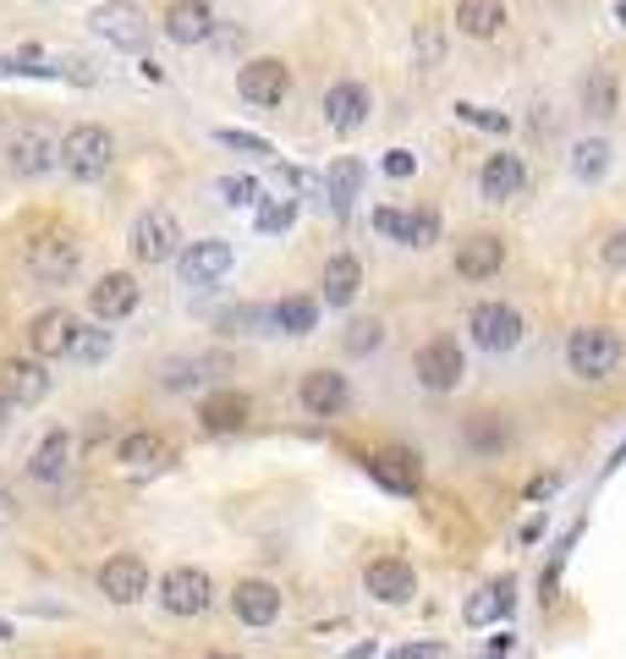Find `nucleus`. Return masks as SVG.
Listing matches in <instances>:
<instances>
[{"label": "nucleus", "instance_id": "7ed1b4c3", "mask_svg": "<svg viewBox=\"0 0 626 659\" xmlns=\"http://www.w3.org/2000/svg\"><path fill=\"white\" fill-rule=\"evenodd\" d=\"M468 374V357H462V341L457 335H435L413 352V379L429 390V396H451Z\"/></svg>", "mask_w": 626, "mask_h": 659}, {"label": "nucleus", "instance_id": "a211bd4d", "mask_svg": "<svg viewBox=\"0 0 626 659\" xmlns=\"http://www.w3.org/2000/svg\"><path fill=\"white\" fill-rule=\"evenodd\" d=\"M451 270H457L462 281H494V275L505 270V237H494V231H472L468 242H457Z\"/></svg>", "mask_w": 626, "mask_h": 659}, {"label": "nucleus", "instance_id": "c756f323", "mask_svg": "<svg viewBox=\"0 0 626 659\" xmlns=\"http://www.w3.org/2000/svg\"><path fill=\"white\" fill-rule=\"evenodd\" d=\"M611 165H616V144L611 138H577L572 144V176L583 181V187H599L605 176H611Z\"/></svg>", "mask_w": 626, "mask_h": 659}, {"label": "nucleus", "instance_id": "0eeeda50", "mask_svg": "<svg viewBox=\"0 0 626 659\" xmlns=\"http://www.w3.org/2000/svg\"><path fill=\"white\" fill-rule=\"evenodd\" d=\"M237 94H242L253 111H281V105L292 100V66L275 61V55L242 61V66H237Z\"/></svg>", "mask_w": 626, "mask_h": 659}, {"label": "nucleus", "instance_id": "49530a36", "mask_svg": "<svg viewBox=\"0 0 626 659\" xmlns=\"http://www.w3.org/2000/svg\"><path fill=\"white\" fill-rule=\"evenodd\" d=\"M385 176H396V181H407V176H413V170H418V155H413V149H390V155H385Z\"/></svg>", "mask_w": 626, "mask_h": 659}, {"label": "nucleus", "instance_id": "864d4df0", "mask_svg": "<svg viewBox=\"0 0 626 659\" xmlns=\"http://www.w3.org/2000/svg\"><path fill=\"white\" fill-rule=\"evenodd\" d=\"M374 655H379L374 644H357V649H352V655H346V659H374Z\"/></svg>", "mask_w": 626, "mask_h": 659}, {"label": "nucleus", "instance_id": "5fc2aeb1", "mask_svg": "<svg viewBox=\"0 0 626 659\" xmlns=\"http://www.w3.org/2000/svg\"><path fill=\"white\" fill-rule=\"evenodd\" d=\"M11 412H17V407H11V396H0V429L11 423Z\"/></svg>", "mask_w": 626, "mask_h": 659}, {"label": "nucleus", "instance_id": "b1692460", "mask_svg": "<svg viewBox=\"0 0 626 659\" xmlns=\"http://www.w3.org/2000/svg\"><path fill=\"white\" fill-rule=\"evenodd\" d=\"M77 330H83V320L72 314V308H44L33 325H28V346H33V357H66L72 352V341H77Z\"/></svg>", "mask_w": 626, "mask_h": 659}, {"label": "nucleus", "instance_id": "6e6d98bb", "mask_svg": "<svg viewBox=\"0 0 626 659\" xmlns=\"http://www.w3.org/2000/svg\"><path fill=\"white\" fill-rule=\"evenodd\" d=\"M616 22H622V28H626V0H622V6H616Z\"/></svg>", "mask_w": 626, "mask_h": 659}, {"label": "nucleus", "instance_id": "c85d7f7f", "mask_svg": "<svg viewBox=\"0 0 626 659\" xmlns=\"http://www.w3.org/2000/svg\"><path fill=\"white\" fill-rule=\"evenodd\" d=\"M270 330L275 335H292V341H303L319 330V303L303 297V292H292V297H275L270 303Z\"/></svg>", "mask_w": 626, "mask_h": 659}, {"label": "nucleus", "instance_id": "1a4fd4ad", "mask_svg": "<svg viewBox=\"0 0 626 659\" xmlns=\"http://www.w3.org/2000/svg\"><path fill=\"white\" fill-rule=\"evenodd\" d=\"M209 599H215V583H209L204 566H165L159 572V610L192 621V616L209 610Z\"/></svg>", "mask_w": 626, "mask_h": 659}, {"label": "nucleus", "instance_id": "6e6552de", "mask_svg": "<svg viewBox=\"0 0 626 659\" xmlns=\"http://www.w3.org/2000/svg\"><path fill=\"white\" fill-rule=\"evenodd\" d=\"M522 335H528V325H522V314H517L511 303H478V308L468 314V341L478 346V352H489V357L517 352Z\"/></svg>", "mask_w": 626, "mask_h": 659}, {"label": "nucleus", "instance_id": "e433bc0d", "mask_svg": "<svg viewBox=\"0 0 626 659\" xmlns=\"http://www.w3.org/2000/svg\"><path fill=\"white\" fill-rule=\"evenodd\" d=\"M298 215H303V203H298V192H286V198H270V203H259L253 226H259L264 237H281V231H292V226H298Z\"/></svg>", "mask_w": 626, "mask_h": 659}, {"label": "nucleus", "instance_id": "5701e85b", "mask_svg": "<svg viewBox=\"0 0 626 659\" xmlns=\"http://www.w3.org/2000/svg\"><path fill=\"white\" fill-rule=\"evenodd\" d=\"M72 451H77L72 429H50V435L28 451V479H33V484H61V479H72Z\"/></svg>", "mask_w": 626, "mask_h": 659}, {"label": "nucleus", "instance_id": "ea45409f", "mask_svg": "<svg viewBox=\"0 0 626 659\" xmlns=\"http://www.w3.org/2000/svg\"><path fill=\"white\" fill-rule=\"evenodd\" d=\"M215 144H226V149H237L248 160H275V144L259 138V133H242V127H215Z\"/></svg>", "mask_w": 626, "mask_h": 659}, {"label": "nucleus", "instance_id": "2eb2a0df", "mask_svg": "<svg viewBox=\"0 0 626 659\" xmlns=\"http://www.w3.org/2000/svg\"><path fill=\"white\" fill-rule=\"evenodd\" d=\"M159 33H165L170 44H181V50L209 44V39H215V6H209V0H170L165 17H159Z\"/></svg>", "mask_w": 626, "mask_h": 659}, {"label": "nucleus", "instance_id": "39448f33", "mask_svg": "<svg viewBox=\"0 0 626 659\" xmlns=\"http://www.w3.org/2000/svg\"><path fill=\"white\" fill-rule=\"evenodd\" d=\"M88 33L94 39H105L111 50H144L149 44V17H144V6H133V0H100L94 11H88Z\"/></svg>", "mask_w": 626, "mask_h": 659}, {"label": "nucleus", "instance_id": "79ce46f5", "mask_svg": "<svg viewBox=\"0 0 626 659\" xmlns=\"http://www.w3.org/2000/svg\"><path fill=\"white\" fill-rule=\"evenodd\" d=\"M457 122H468V127H478V133H511V116L505 111H489V105H457Z\"/></svg>", "mask_w": 626, "mask_h": 659}, {"label": "nucleus", "instance_id": "603ef678", "mask_svg": "<svg viewBox=\"0 0 626 659\" xmlns=\"http://www.w3.org/2000/svg\"><path fill=\"white\" fill-rule=\"evenodd\" d=\"M11 522H17V500L0 490V527H11Z\"/></svg>", "mask_w": 626, "mask_h": 659}, {"label": "nucleus", "instance_id": "8fccbe9b", "mask_svg": "<svg viewBox=\"0 0 626 659\" xmlns=\"http://www.w3.org/2000/svg\"><path fill=\"white\" fill-rule=\"evenodd\" d=\"M561 490V479H555V473H544V479H533V484H528V500H544V494H555Z\"/></svg>", "mask_w": 626, "mask_h": 659}, {"label": "nucleus", "instance_id": "4d7b16f0", "mask_svg": "<svg viewBox=\"0 0 626 659\" xmlns=\"http://www.w3.org/2000/svg\"><path fill=\"white\" fill-rule=\"evenodd\" d=\"M6 638H11V621H0V644H6Z\"/></svg>", "mask_w": 626, "mask_h": 659}, {"label": "nucleus", "instance_id": "dca6fc26", "mask_svg": "<svg viewBox=\"0 0 626 659\" xmlns=\"http://www.w3.org/2000/svg\"><path fill=\"white\" fill-rule=\"evenodd\" d=\"M522 187H528V160L522 155L494 149L489 160L478 165V198L483 203H511V198H522Z\"/></svg>", "mask_w": 626, "mask_h": 659}, {"label": "nucleus", "instance_id": "20e7f679", "mask_svg": "<svg viewBox=\"0 0 626 659\" xmlns=\"http://www.w3.org/2000/svg\"><path fill=\"white\" fill-rule=\"evenodd\" d=\"M127 248H133V259L138 264H176V253L187 248L181 242V220L170 215V209H144L138 220H133V231H127Z\"/></svg>", "mask_w": 626, "mask_h": 659}, {"label": "nucleus", "instance_id": "393cba45", "mask_svg": "<svg viewBox=\"0 0 626 659\" xmlns=\"http://www.w3.org/2000/svg\"><path fill=\"white\" fill-rule=\"evenodd\" d=\"M577 111H583L588 122H611V116L622 111V77H616L611 66H588L583 83H577Z\"/></svg>", "mask_w": 626, "mask_h": 659}, {"label": "nucleus", "instance_id": "6ab92c4d", "mask_svg": "<svg viewBox=\"0 0 626 659\" xmlns=\"http://www.w3.org/2000/svg\"><path fill=\"white\" fill-rule=\"evenodd\" d=\"M298 401H303V412H313V418H335V412H346L352 385H346L341 368H309L303 385H298Z\"/></svg>", "mask_w": 626, "mask_h": 659}, {"label": "nucleus", "instance_id": "58836bf2", "mask_svg": "<svg viewBox=\"0 0 626 659\" xmlns=\"http://www.w3.org/2000/svg\"><path fill=\"white\" fill-rule=\"evenodd\" d=\"M215 192H220V203H226V209H259V176H248V170L220 176V181H215Z\"/></svg>", "mask_w": 626, "mask_h": 659}, {"label": "nucleus", "instance_id": "4468645a", "mask_svg": "<svg viewBox=\"0 0 626 659\" xmlns=\"http://www.w3.org/2000/svg\"><path fill=\"white\" fill-rule=\"evenodd\" d=\"M363 588L379 605H413L418 599V572L407 561H396V555H379V561L363 566Z\"/></svg>", "mask_w": 626, "mask_h": 659}, {"label": "nucleus", "instance_id": "ddd939ff", "mask_svg": "<svg viewBox=\"0 0 626 659\" xmlns=\"http://www.w3.org/2000/svg\"><path fill=\"white\" fill-rule=\"evenodd\" d=\"M138 297H144L138 275H133V270H111V275H100V281L88 286V314L105 320V325H122V320L138 308Z\"/></svg>", "mask_w": 626, "mask_h": 659}, {"label": "nucleus", "instance_id": "f8f14e48", "mask_svg": "<svg viewBox=\"0 0 626 659\" xmlns=\"http://www.w3.org/2000/svg\"><path fill=\"white\" fill-rule=\"evenodd\" d=\"M319 111H324V127L346 138V133H357V127L368 122V111H374V94H368L357 77H335V83L324 88V105H319Z\"/></svg>", "mask_w": 626, "mask_h": 659}, {"label": "nucleus", "instance_id": "c9c22d12", "mask_svg": "<svg viewBox=\"0 0 626 659\" xmlns=\"http://www.w3.org/2000/svg\"><path fill=\"white\" fill-rule=\"evenodd\" d=\"M116 462L122 468H155V462H165V440H159L155 429H133V435H122Z\"/></svg>", "mask_w": 626, "mask_h": 659}, {"label": "nucleus", "instance_id": "4c0bfd02", "mask_svg": "<svg viewBox=\"0 0 626 659\" xmlns=\"http://www.w3.org/2000/svg\"><path fill=\"white\" fill-rule=\"evenodd\" d=\"M413 55H418L424 72H440V66H446V33H440L435 22H418V28H413Z\"/></svg>", "mask_w": 626, "mask_h": 659}, {"label": "nucleus", "instance_id": "bf43d9fd", "mask_svg": "<svg viewBox=\"0 0 626 659\" xmlns=\"http://www.w3.org/2000/svg\"><path fill=\"white\" fill-rule=\"evenodd\" d=\"M483 659H505V655H494V649H489V655H483Z\"/></svg>", "mask_w": 626, "mask_h": 659}, {"label": "nucleus", "instance_id": "473e14b6", "mask_svg": "<svg viewBox=\"0 0 626 659\" xmlns=\"http://www.w3.org/2000/svg\"><path fill=\"white\" fill-rule=\"evenodd\" d=\"M462 446H468L472 457H500L511 446V423L500 412H478V418L462 423Z\"/></svg>", "mask_w": 626, "mask_h": 659}, {"label": "nucleus", "instance_id": "a19ab883", "mask_svg": "<svg viewBox=\"0 0 626 659\" xmlns=\"http://www.w3.org/2000/svg\"><path fill=\"white\" fill-rule=\"evenodd\" d=\"M374 231L396 248H413V209H390V203L374 209Z\"/></svg>", "mask_w": 626, "mask_h": 659}, {"label": "nucleus", "instance_id": "9b49d317", "mask_svg": "<svg viewBox=\"0 0 626 659\" xmlns=\"http://www.w3.org/2000/svg\"><path fill=\"white\" fill-rule=\"evenodd\" d=\"M231 264H237V253H231V242H220V237L187 242V248L176 253V275H181V286H220V281L231 275Z\"/></svg>", "mask_w": 626, "mask_h": 659}, {"label": "nucleus", "instance_id": "412c9836", "mask_svg": "<svg viewBox=\"0 0 626 659\" xmlns=\"http://www.w3.org/2000/svg\"><path fill=\"white\" fill-rule=\"evenodd\" d=\"M94 583H100V594H105L111 605H138V599L149 594V566H144L138 555H111Z\"/></svg>", "mask_w": 626, "mask_h": 659}, {"label": "nucleus", "instance_id": "aec40b11", "mask_svg": "<svg viewBox=\"0 0 626 659\" xmlns=\"http://www.w3.org/2000/svg\"><path fill=\"white\" fill-rule=\"evenodd\" d=\"M0 396H11V407H39L50 396L44 357H11V363H0Z\"/></svg>", "mask_w": 626, "mask_h": 659}, {"label": "nucleus", "instance_id": "a18cd8bd", "mask_svg": "<svg viewBox=\"0 0 626 659\" xmlns=\"http://www.w3.org/2000/svg\"><path fill=\"white\" fill-rule=\"evenodd\" d=\"M599 259H605V270H616V275H626V226H616V231H605V242H599Z\"/></svg>", "mask_w": 626, "mask_h": 659}, {"label": "nucleus", "instance_id": "f03ea898", "mask_svg": "<svg viewBox=\"0 0 626 659\" xmlns=\"http://www.w3.org/2000/svg\"><path fill=\"white\" fill-rule=\"evenodd\" d=\"M116 165V138L100 127V122H77L66 138H61V170L72 181H105Z\"/></svg>", "mask_w": 626, "mask_h": 659}, {"label": "nucleus", "instance_id": "7c9ffc66", "mask_svg": "<svg viewBox=\"0 0 626 659\" xmlns=\"http://www.w3.org/2000/svg\"><path fill=\"white\" fill-rule=\"evenodd\" d=\"M215 368H226V357H165L155 368V379L165 390H204V379Z\"/></svg>", "mask_w": 626, "mask_h": 659}, {"label": "nucleus", "instance_id": "cd10ccee", "mask_svg": "<svg viewBox=\"0 0 626 659\" xmlns=\"http://www.w3.org/2000/svg\"><path fill=\"white\" fill-rule=\"evenodd\" d=\"M248 396L242 390H209L204 396V407H198V423L209 429V435H231V429H242L248 423Z\"/></svg>", "mask_w": 626, "mask_h": 659}, {"label": "nucleus", "instance_id": "de8ad7c7", "mask_svg": "<svg viewBox=\"0 0 626 659\" xmlns=\"http://www.w3.org/2000/svg\"><path fill=\"white\" fill-rule=\"evenodd\" d=\"M440 655H446L440 644H424V638H413V644H396L385 659H440Z\"/></svg>", "mask_w": 626, "mask_h": 659}, {"label": "nucleus", "instance_id": "423d86ee", "mask_svg": "<svg viewBox=\"0 0 626 659\" xmlns=\"http://www.w3.org/2000/svg\"><path fill=\"white\" fill-rule=\"evenodd\" d=\"M77 270H83V248L72 231H44L28 242V275L39 286H66Z\"/></svg>", "mask_w": 626, "mask_h": 659}, {"label": "nucleus", "instance_id": "37998d69", "mask_svg": "<svg viewBox=\"0 0 626 659\" xmlns=\"http://www.w3.org/2000/svg\"><path fill=\"white\" fill-rule=\"evenodd\" d=\"M440 231H446L440 209H413V248H435Z\"/></svg>", "mask_w": 626, "mask_h": 659}, {"label": "nucleus", "instance_id": "09e8293b", "mask_svg": "<svg viewBox=\"0 0 626 659\" xmlns=\"http://www.w3.org/2000/svg\"><path fill=\"white\" fill-rule=\"evenodd\" d=\"M270 176H275V181H281L286 192H298V187H303V170H298V165H281V160H270Z\"/></svg>", "mask_w": 626, "mask_h": 659}, {"label": "nucleus", "instance_id": "13d9d810", "mask_svg": "<svg viewBox=\"0 0 626 659\" xmlns=\"http://www.w3.org/2000/svg\"><path fill=\"white\" fill-rule=\"evenodd\" d=\"M204 659H242V655H204Z\"/></svg>", "mask_w": 626, "mask_h": 659}, {"label": "nucleus", "instance_id": "3c124183", "mask_svg": "<svg viewBox=\"0 0 626 659\" xmlns=\"http://www.w3.org/2000/svg\"><path fill=\"white\" fill-rule=\"evenodd\" d=\"M489 649H494V655H505V659H511V649H517V638H511V632H494V638H489Z\"/></svg>", "mask_w": 626, "mask_h": 659}, {"label": "nucleus", "instance_id": "a878e982", "mask_svg": "<svg viewBox=\"0 0 626 659\" xmlns=\"http://www.w3.org/2000/svg\"><path fill=\"white\" fill-rule=\"evenodd\" d=\"M319 297L335 308V314H346L352 303H357V292H363V264H357V253H335L330 264H324V275H319Z\"/></svg>", "mask_w": 626, "mask_h": 659}, {"label": "nucleus", "instance_id": "f704fd0d", "mask_svg": "<svg viewBox=\"0 0 626 659\" xmlns=\"http://www.w3.org/2000/svg\"><path fill=\"white\" fill-rule=\"evenodd\" d=\"M111 352H116V330H105V320H100V325L77 330V341H72V352H66V357H72L77 368H100Z\"/></svg>", "mask_w": 626, "mask_h": 659}, {"label": "nucleus", "instance_id": "72a5a7b5", "mask_svg": "<svg viewBox=\"0 0 626 659\" xmlns=\"http://www.w3.org/2000/svg\"><path fill=\"white\" fill-rule=\"evenodd\" d=\"M363 176H368V170H363L357 160H335V165H330V176H324V192H330V209H335V215H346V209L357 203V192H363Z\"/></svg>", "mask_w": 626, "mask_h": 659}, {"label": "nucleus", "instance_id": "9d476101", "mask_svg": "<svg viewBox=\"0 0 626 659\" xmlns=\"http://www.w3.org/2000/svg\"><path fill=\"white\" fill-rule=\"evenodd\" d=\"M6 170L17 181H39V176L61 170V138H50L44 127H17L6 138Z\"/></svg>", "mask_w": 626, "mask_h": 659}, {"label": "nucleus", "instance_id": "2f4dec72", "mask_svg": "<svg viewBox=\"0 0 626 659\" xmlns=\"http://www.w3.org/2000/svg\"><path fill=\"white\" fill-rule=\"evenodd\" d=\"M505 0H457V28L468 39H500L505 33Z\"/></svg>", "mask_w": 626, "mask_h": 659}, {"label": "nucleus", "instance_id": "4be33fe9", "mask_svg": "<svg viewBox=\"0 0 626 659\" xmlns=\"http://www.w3.org/2000/svg\"><path fill=\"white\" fill-rule=\"evenodd\" d=\"M231 616L242 627H275L281 621V588L264 583V577H242L231 588Z\"/></svg>", "mask_w": 626, "mask_h": 659}, {"label": "nucleus", "instance_id": "c03bdc74", "mask_svg": "<svg viewBox=\"0 0 626 659\" xmlns=\"http://www.w3.org/2000/svg\"><path fill=\"white\" fill-rule=\"evenodd\" d=\"M379 341H385V325H379V320H352V325H346V346H352L357 357L374 352Z\"/></svg>", "mask_w": 626, "mask_h": 659}, {"label": "nucleus", "instance_id": "f257e3e1", "mask_svg": "<svg viewBox=\"0 0 626 659\" xmlns=\"http://www.w3.org/2000/svg\"><path fill=\"white\" fill-rule=\"evenodd\" d=\"M626 346L622 335L611 325H583L566 335V368L577 374V379H588V385H599V379H616V368H622Z\"/></svg>", "mask_w": 626, "mask_h": 659}, {"label": "nucleus", "instance_id": "bb28decb", "mask_svg": "<svg viewBox=\"0 0 626 659\" xmlns=\"http://www.w3.org/2000/svg\"><path fill=\"white\" fill-rule=\"evenodd\" d=\"M511 605H517V583H511V577H494V583H483L468 605H462V621H468V627H494L500 616H511Z\"/></svg>", "mask_w": 626, "mask_h": 659}, {"label": "nucleus", "instance_id": "f3484780", "mask_svg": "<svg viewBox=\"0 0 626 659\" xmlns=\"http://www.w3.org/2000/svg\"><path fill=\"white\" fill-rule=\"evenodd\" d=\"M368 479L390 494H418V484H424V462H418L407 446H379V451L368 457Z\"/></svg>", "mask_w": 626, "mask_h": 659}]
</instances>
